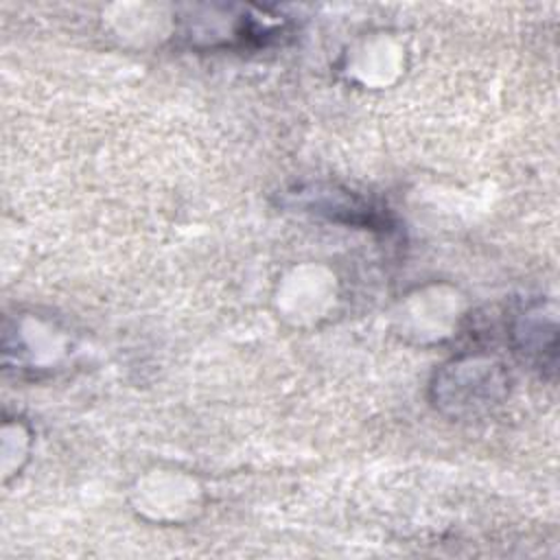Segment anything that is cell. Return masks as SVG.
<instances>
[{
    "instance_id": "6da1fadb",
    "label": "cell",
    "mask_w": 560,
    "mask_h": 560,
    "mask_svg": "<svg viewBox=\"0 0 560 560\" xmlns=\"http://www.w3.org/2000/svg\"><path fill=\"white\" fill-rule=\"evenodd\" d=\"M512 337L516 341V352L527 361H536L540 368H549L542 352L556 357V322L542 304L529 306L518 315L512 326Z\"/></svg>"
}]
</instances>
